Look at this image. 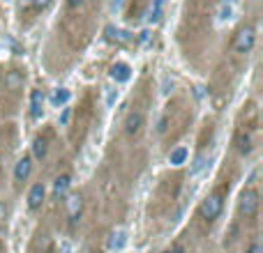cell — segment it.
<instances>
[{
  "label": "cell",
  "instance_id": "d6986e66",
  "mask_svg": "<svg viewBox=\"0 0 263 253\" xmlns=\"http://www.w3.org/2000/svg\"><path fill=\"white\" fill-rule=\"evenodd\" d=\"M67 5H70L72 9H79L81 5H83V0H67Z\"/></svg>",
  "mask_w": 263,
  "mask_h": 253
},
{
  "label": "cell",
  "instance_id": "30bf717a",
  "mask_svg": "<svg viewBox=\"0 0 263 253\" xmlns=\"http://www.w3.org/2000/svg\"><path fill=\"white\" fill-rule=\"evenodd\" d=\"M44 111V92L42 90H33L30 92V118H39Z\"/></svg>",
  "mask_w": 263,
  "mask_h": 253
},
{
  "label": "cell",
  "instance_id": "8992f818",
  "mask_svg": "<svg viewBox=\"0 0 263 253\" xmlns=\"http://www.w3.org/2000/svg\"><path fill=\"white\" fill-rule=\"evenodd\" d=\"M143 124H146V115L141 113V111H130L127 118H125V134L130 136V138H136L141 131H143Z\"/></svg>",
  "mask_w": 263,
  "mask_h": 253
},
{
  "label": "cell",
  "instance_id": "7c38bea8",
  "mask_svg": "<svg viewBox=\"0 0 263 253\" xmlns=\"http://www.w3.org/2000/svg\"><path fill=\"white\" fill-rule=\"evenodd\" d=\"M159 253H189V246H187V239L185 237H175L173 242H169Z\"/></svg>",
  "mask_w": 263,
  "mask_h": 253
},
{
  "label": "cell",
  "instance_id": "e0dca14e",
  "mask_svg": "<svg viewBox=\"0 0 263 253\" xmlns=\"http://www.w3.org/2000/svg\"><path fill=\"white\" fill-rule=\"evenodd\" d=\"M33 5H35L37 9H46L51 5V0H33Z\"/></svg>",
  "mask_w": 263,
  "mask_h": 253
},
{
  "label": "cell",
  "instance_id": "9c48e42d",
  "mask_svg": "<svg viewBox=\"0 0 263 253\" xmlns=\"http://www.w3.org/2000/svg\"><path fill=\"white\" fill-rule=\"evenodd\" d=\"M106 39L109 42H113V44H120V46H125V44H130L132 42V37L125 33V30H120V28H113V26H106Z\"/></svg>",
  "mask_w": 263,
  "mask_h": 253
},
{
  "label": "cell",
  "instance_id": "277c9868",
  "mask_svg": "<svg viewBox=\"0 0 263 253\" xmlns=\"http://www.w3.org/2000/svg\"><path fill=\"white\" fill-rule=\"evenodd\" d=\"M233 145H236L240 157H249L252 150H254V136H252V131L249 129H238L236 136H233Z\"/></svg>",
  "mask_w": 263,
  "mask_h": 253
},
{
  "label": "cell",
  "instance_id": "ba28073f",
  "mask_svg": "<svg viewBox=\"0 0 263 253\" xmlns=\"http://www.w3.org/2000/svg\"><path fill=\"white\" fill-rule=\"evenodd\" d=\"M70 186H72V175L70 173H60L56 180H53V201L62 202V198L70 193Z\"/></svg>",
  "mask_w": 263,
  "mask_h": 253
},
{
  "label": "cell",
  "instance_id": "52a82bcc",
  "mask_svg": "<svg viewBox=\"0 0 263 253\" xmlns=\"http://www.w3.org/2000/svg\"><path fill=\"white\" fill-rule=\"evenodd\" d=\"M44 198H46V186H44V182H35L28 191V210L30 212L42 210Z\"/></svg>",
  "mask_w": 263,
  "mask_h": 253
},
{
  "label": "cell",
  "instance_id": "44dd1931",
  "mask_svg": "<svg viewBox=\"0 0 263 253\" xmlns=\"http://www.w3.org/2000/svg\"><path fill=\"white\" fill-rule=\"evenodd\" d=\"M0 253H7V246H5V242L0 239Z\"/></svg>",
  "mask_w": 263,
  "mask_h": 253
},
{
  "label": "cell",
  "instance_id": "4fadbf2b",
  "mask_svg": "<svg viewBox=\"0 0 263 253\" xmlns=\"http://www.w3.org/2000/svg\"><path fill=\"white\" fill-rule=\"evenodd\" d=\"M81 253H104V249H102V237L90 235L88 237V242L83 244V251Z\"/></svg>",
  "mask_w": 263,
  "mask_h": 253
},
{
  "label": "cell",
  "instance_id": "6da1fadb",
  "mask_svg": "<svg viewBox=\"0 0 263 253\" xmlns=\"http://www.w3.org/2000/svg\"><path fill=\"white\" fill-rule=\"evenodd\" d=\"M226 196H228V182L217 184L210 193H206V198L199 202V207H196V212H194V219H192L189 230H194L199 237L208 235L212 228L219 223L222 214H224Z\"/></svg>",
  "mask_w": 263,
  "mask_h": 253
},
{
  "label": "cell",
  "instance_id": "3957f363",
  "mask_svg": "<svg viewBox=\"0 0 263 253\" xmlns=\"http://www.w3.org/2000/svg\"><path fill=\"white\" fill-rule=\"evenodd\" d=\"M254 44H256V30L252 26H245L238 30L236 39H233V51L240 53V55H247L254 49Z\"/></svg>",
  "mask_w": 263,
  "mask_h": 253
},
{
  "label": "cell",
  "instance_id": "9a60e30c",
  "mask_svg": "<svg viewBox=\"0 0 263 253\" xmlns=\"http://www.w3.org/2000/svg\"><path fill=\"white\" fill-rule=\"evenodd\" d=\"M162 12H164V0H152V5H150V17H148L150 23H157L159 18H162Z\"/></svg>",
  "mask_w": 263,
  "mask_h": 253
},
{
  "label": "cell",
  "instance_id": "5bb4252c",
  "mask_svg": "<svg viewBox=\"0 0 263 253\" xmlns=\"http://www.w3.org/2000/svg\"><path fill=\"white\" fill-rule=\"evenodd\" d=\"M111 76L115 81H127L130 79V67L125 65V62H115L113 67H111Z\"/></svg>",
  "mask_w": 263,
  "mask_h": 253
},
{
  "label": "cell",
  "instance_id": "8fae6325",
  "mask_svg": "<svg viewBox=\"0 0 263 253\" xmlns=\"http://www.w3.org/2000/svg\"><path fill=\"white\" fill-rule=\"evenodd\" d=\"M46 154H49V143H46V138H44V136H37V138L33 140V159H37V161H44V159H46Z\"/></svg>",
  "mask_w": 263,
  "mask_h": 253
},
{
  "label": "cell",
  "instance_id": "7402d4cb",
  "mask_svg": "<svg viewBox=\"0 0 263 253\" xmlns=\"http://www.w3.org/2000/svg\"><path fill=\"white\" fill-rule=\"evenodd\" d=\"M0 182H2V177H0Z\"/></svg>",
  "mask_w": 263,
  "mask_h": 253
},
{
  "label": "cell",
  "instance_id": "5b68a950",
  "mask_svg": "<svg viewBox=\"0 0 263 253\" xmlns=\"http://www.w3.org/2000/svg\"><path fill=\"white\" fill-rule=\"evenodd\" d=\"M30 175H33V157L26 154V157L19 159L17 168H14V184H17L19 189L26 186L28 180H30Z\"/></svg>",
  "mask_w": 263,
  "mask_h": 253
},
{
  "label": "cell",
  "instance_id": "7a4b0ae2",
  "mask_svg": "<svg viewBox=\"0 0 263 253\" xmlns=\"http://www.w3.org/2000/svg\"><path fill=\"white\" fill-rule=\"evenodd\" d=\"M58 226L56 219H39L30 235L26 253H58Z\"/></svg>",
  "mask_w": 263,
  "mask_h": 253
},
{
  "label": "cell",
  "instance_id": "ac0fdd59",
  "mask_svg": "<svg viewBox=\"0 0 263 253\" xmlns=\"http://www.w3.org/2000/svg\"><path fill=\"white\" fill-rule=\"evenodd\" d=\"M67 97H70V92H58V95L53 97V101H56V104H60V101H67Z\"/></svg>",
  "mask_w": 263,
  "mask_h": 253
},
{
  "label": "cell",
  "instance_id": "2e32d148",
  "mask_svg": "<svg viewBox=\"0 0 263 253\" xmlns=\"http://www.w3.org/2000/svg\"><path fill=\"white\" fill-rule=\"evenodd\" d=\"M185 159H187V150L185 148H175L173 152H171V164H173V166H183Z\"/></svg>",
  "mask_w": 263,
  "mask_h": 253
},
{
  "label": "cell",
  "instance_id": "ffe728a7",
  "mask_svg": "<svg viewBox=\"0 0 263 253\" xmlns=\"http://www.w3.org/2000/svg\"><path fill=\"white\" fill-rule=\"evenodd\" d=\"M231 12H233L231 7H222V18H228L231 17Z\"/></svg>",
  "mask_w": 263,
  "mask_h": 253
}]
</instances>
